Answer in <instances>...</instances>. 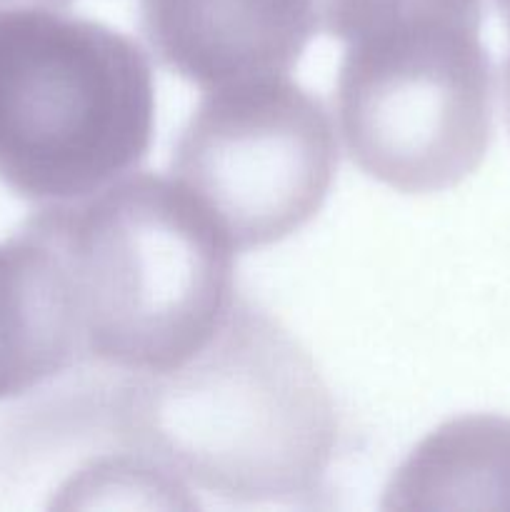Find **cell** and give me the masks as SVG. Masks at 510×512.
Segmentation results:
<instances>
[{"label":"cell","mask_w":510,"mask_h":512,"mask_svg":"<svg viewBox=\"0 0 510 512\" xmlns=\"http://www.w3.org/2000/svg\"><path fill=\"white\" fill-rule=\"evenodd\" d=\"M160 65L203 90L288 75L320 28L318 0H140Z\"/></svg>","instance_id":"obj_6"},{"label":"cell","mask_w":510,"mask_h":512,"mask_svg":"<svg viewBox=\"0 0 510 512\" xmlns=\"http://www.w3.org/2000/svg\"><path fill=\"white\" fill-rule=\"evenodd\" d=\"M73 293L83 358L165 373L205 348L235 303V245L175 178L130 173L40 205Z\"/></svg>","instance_id":"obj_2"},{"label":"cell","mask_w":510,"mask_h":512,"mask_svg":"<svg viewBox=\"0 0 510 512\" xmlns=\"http://www.w3.org/2000/svg\"><path fill=\"white\" fill-rule=\"evenodd\" d=\"M493 65L478 28L425 25L348 43L335 115L348 158L398 190L443 193L493 140Z\"/></svg>","instance_id":"obj_4"},{"label":"cell","mask_w":510,"mask_h":512,"mask_svg":"<svg viewBox=\"0 0 510 512\" xmlns=\"http://www.w3.org/2000/svg\"><path fill=\"white\" fill-rule=\"evenodd\" d=\"M510 510V418L460 415L420 440L385 488L383 510Z\"/></svg>","instance_id":"obj_8"},{"label":"cell","mask_w":510,"mask_h":512,"mask_svg":"<svg viewBox=\"0 0 510 512\" xmlns=\"http://www.w3.org/2000/svg\"><path fill=\"white\" fill-rule=\"evenodd\" d=\"M120 435L178 480L230 503L313 495L338 415L308 350L250 300H235L203 350L120 390Z\"/></svg>","instance_id":"obj_1"},{"label":"cell","mask_w":510,"mask_h":512,"mask_svg":"<svg viewBox=\"0 0 510 512\" xmlns=\"http://www.w3.org/2000/svg\"><path fill=\"white\" fill-rule=\"evenodd\" d=\"M503 108H505V123H508L510 130V50L508 58L503 63Z\"/></svg>","instance_id":"obj_11"},{"label":"cell","mask_w":510,"mask_h":512,"mask_svg":"<svg viewBox=\"0 0 510 512\" xmlns=\"http://www.w3.org/2000/svg\"><path fill=\"white\" fill-rule=\"evenodd\" d=\"M318 15L325 33L355 43L425 25L480 30L483 0H318Z\"/></svg>","instance_id":"obj_9"},{"label":"cell","mask_w":510,"mask_h":512,"mask_svg":"<svg viewBox=\"0 0 510 512\" xmlns=\"http://www.w3.org/2000/svg\"><path fill=\"white\" fill-rule=\"evenodd\" d=\"M83 358L68 275L33 218L0 243V400L30 393Z\"/></svg>","instance_id":"obj_7"},{"label":"cell","mask_w":510,"mask_h":512,"mask_svg":"<svg viewBox=\"0 0 510 512\" xmlns=\"http://www.w3.org/2000/svg\"><path fill=\"white\" fill-rule=\"evenodd\" d=\"M155 133V83L135 40L53 8L0 13V183L35 205L135 173Z\"/></svg>","instance_id":"obj_3"},{"label":"cell","mask_w":510,"mask_h":512,"mask_svg":"<svg viewBox=\"0 0 510 512\" xmlns=\"http://www.w3.org/2000/svg\"><path fill=\"white\" fill-rule=\"evenodd\" d=\"M328 110L288 75L205 90L170 170L235 250L265 248L318 215L338 173Z\"/></svg>","instance_id":"obj_5"},{"label":"cell","mask_w":510,"mask_h":512,"mask_svg":"<svg viewBox=\"0 0 510 512\" xmlns=\"http://www.w3.org/2000/svg\"><path fill=\"white\" fill-rule=\"evenodd\" d=\"M495 5H498L500 18H503L505 28H508V33H510V0H495Z\"/></svg>","instance_id":"obj_12"},{"label":"cell","mask_w":510,"mask_h":512,"mask_svg":"<svg viewBox=\"0 0 510 512\" xmlns=\"http://www.w3.org/2000/svg\"><path fill=\"white\" fill-rule=\"evenodd\" d=\"M73 0H0V13L5 10H20V8H53V10H63Z\"/></svg>","instance_id":"obj_10"}]
</instances>
